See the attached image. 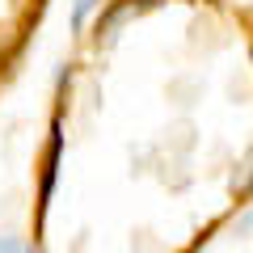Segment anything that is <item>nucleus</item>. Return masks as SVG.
Wrapping results in <instances>:
<instances>
[{
  "label": "nucleus",
  "instance_id": "1",
  "mask_svg": "<svg viewBox=\"0 0 253 253\" xmlns=\"http://www.w3.org/2000/svg\"><path fill=\"white\" fill-rule=\"evenodd\" d=\"M59 156H63V123L55 118L51 123V144H46V165H42V211L51 207V194H55V177H59Z\"/></svg>",
  "mask_w": 253,
  "mask_h": 253
},
{
  "label": "nucleus",
  "instance_id": "2",
  "mask_svg": "<svg viewBox=\"0 0 253 253\" xmlns=\"http://www.w3.org/2000/svg\"><path fill=\"white\" fill-rule=\"evenodd\" d=\"M148 4H156V0H126V4H118V9H110V17H106V26H101V30H106V34H114L123 17H131V13L148 9Z\"/></svg>",
  "mask_w": 253,
  "mask_h": 253
},
{
  "label": "nucleus",
  "instance_id": "3",
  "mask_svg": "<svg viewBox=\"0 0 253 253\" xmlns=\"http://www.w3.org/2000/svg\"><path fill=\"white\" fill-rule=\"evenodd\" d=\"M101 0H76V9H72V26L76 30H84V21H89V13L97 9Z\"/></svg>",
  "mask_w": 253,
  "mask_h": 253
},
{
  "label": "nucleus",
  "instance_id": "4",
  "mask_svg": "<svg viewBox=\"0 0 253 253\" xmlns=\"http://www.w3.org/2000/svg\"><path fill=\"white\" fill-rule=\"evenodd\" d=\"M0 253H38V249L26 245V241H17V236H0Z\"/></svg>",
  "mask_w": 253,
  "mask_h": 253
}]
</instances>
